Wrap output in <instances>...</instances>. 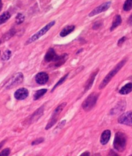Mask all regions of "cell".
Listing matches in <instances>:
<instances>
[{
    "mask_svg": "<svg viewBox=\"0 0 132 156\" xmlns=\"http://www.w3.org/2000/svg\"><path fill=\"white\" fill-rule=\"evenodd\" d=\"M126 142H127V138L125 134L122 132H118L115 134L113 147L117 151L122 152L126 148Z\"/></svg>",
    "mask_w": 132,
    "mask_h": 156,
    "instance_id": "1",
    "label": "cell"
},
{
    "mask_svg": "<svg viewBox=\"0 0 132 156\" xmlns=\"http://www.w3.org/2000/svg\"><path fill=\"white\" fill-rule=\"evenodd\" d=\"M126 62V60H123L122 61H120L117 65L115 66L114 68L111 71L107 76H106L104 80L101 83V84L99 85V89H103V88H104L106 86H107V85H108L110 80L112 79V78L117 74L119 72V71L124 66Z\"/></svg>",
    "mask_w": 132,
    "mask_h": 156,
    "instance_id": "2",
    "label": "cell"
},
{
    "mask_svg": "<svg viewBox=\"0 0 132 156\" xmlns=\"http://www.w3.org/2000/svg\"><path fill=\"white\" fill-rule=\"evenodd\" d=\"M99 97V94L96 93H92L90 95L84 100L82 104L83 109L85 111H90L93 107L96 106L97 99Z\"/></svg>",
    "mask_w": 132,
    "mask_h": 156,
    "instance_id": "3",
    "label": "cell"
},
{
    "mask_svg": "<svg viewBox=\"0 0 132 156\" xmlns=\"http://www.w3.org/2000/svg\"><path fill=\"white\" fill-rule=\"evenodd\" d=\"M55 23H56V22L54 21H51L49 24L45 25V27H44L43 28L41 29L39 32H37L36 34L33 35L30 39H29L28 41H26V44H30L34 42V41H37L38 39H39L41 37H42V36L45 35L47 32H48V31L53 27V26L55 24Z\"/></svg>",
    "mask_w": 132,
    "mask_h": 156,
    "instance_id": "4",
    "label": "cell"
},
{
    "mask_svg": "<svg viewBox=\"0 0 132 156\" xmlns=\"http://www.w3.org/2000/svg\"><path fill=\"white\" fill-rule=\"evenodd\" d=\"M66 106V103L64 102V103H61V105H59L55 109L54 111L53 112V113L52 114L51 118L50 119V120H49L48 124H47V125L46 127V130H48L50 128H51L56 123V122L57 120L58 116L59 115V114L61 112V111H63V109Z\"/></svg>",
    "mask_w": 132,
    "mask_h": 156,
    "instance_id": "5",
    "label": "cell"
},
{
    "mask_svg": "<svg viewBox=\"0 0 132 156\" xmlns=\"http://www.w3.org/2000/svg\"><path fill=\"white\" fill-rule=\"evenodd\" d=\"M23 79L24 76L22 73H18L14 75L11 79L9 80L6 86H5V87H6V89H10L15 86H18L23 82Z\"/></svg>",
    "mask_w": 132,
    "mask_h": 156,
    "instance_id": "6",
    "label": "cell"
},
{
    "mask_svg": "<svg viewBox=\"0 0 132 156\" xmlns=\"http://www.w3.org/2000/svg\"><path fill=\"white\" fill-rule=\"evenodd\" d=\"M118 122L120 124L132 126V111L125 112L118 118Z\"/></svg>",
    "mask_w": 132,
    "mask_h": 156,
    "instance_id": "7",
    "label": "cell"
},
{
    "mask_svg": "<svg viewBox=\"0 0 132 156\" xmlns=\"http://www.w3.org/2000/svg\"><path fill=\"white\" fill-rule=\"evenodd\" d=\"M110 5H111V2H106V3H103L101 5H99V7H97V8H96L94 10H93L92 11L88 14L89 17L94 16V15H97L100 13L106 11V10H107L110 8Z\"/></svg>",
    "mask_w": 132,
    "mask_h": 156,
    "instance_id": "8",
    "label": "cell"
},
{
    "mask_svg": "<svg viewBox=\"0 0 132 156\" xmlns=\"http://www.w3.org/2000/svg\"><path fill=\"white\" fill-rule=\"evenodd\" d=\"M49 79V75L45 72H40L37 74L35 77L36 82L40 85H44Z\"/></svg>",
    "mask_w": 132,
    "mask_h": 156,
    "instance_id": "9",
    "label": "cell"
},
{
    "mask_svg": "<svg viewBox=\"0 0 132 156\" xmlns=\"http://www.w3.org/2000/svg\"><path fill=\"white\" fill-rule=\"evenodd\" d=\"M29 96V91L25 88H20L14 93V97L16 100H25Z\"/></svg>",
    "mask_w": 132,
    "mask_h": 156,
    "instance_id": "10",
    "label": "cell"
},
{
    "mask_svg": "<svg viewBox=\"0 0 132 156\" xmlns=\"http://www.w3.org/2000/svg\"><path fill=\"white\" fill-rule=\"evenodd\" d=\"M68 58V55L67 54H63L61 55H57L56 59H54V66L56 67H60L64 64Z\"/></svg>",
    "mask_w": 132,
    "mask_h": 156,
    "instance_id": "11",
    "label": "cell"
},
{
    "mask_svg": "<svg viewBox=\"0 0 132 156\" xmlns=\"http://www.w3.org/2000/svg\"><path fill=\"white\" fill-rule=\"evenodd\" d=\"M44 112V107L42 106L40 108H39L38 110H37L30 117V123H32L34 122H36V121H38V119L41 117V116L43 115Z\"/></svg>",
    "mask_w": 132,
    "mask_h": 156,
    "instance_id": "12",
    "label": "cell"
},
{
    "mask_svg": "<svg viewBox=\"0 0 132 156\" xmlns=\"http://www.w3.org/2000/svg\"><path fill=\"white\" fill-rule=\"evenodd\" d=\"M126 108V102L124 101H121L119 102L116 107L111 110V114H117L121 112H123Z\"/></svg>",
    "mask_w": 132,
    "mask_h": 156,
    "instance_id": "13",
    "label": "cell"
},
{
    "mask_svg": "<svg viewBox=\"0 0 132 156\" xmlns=\"http://www.w3.org/2000/svg\"><path fill=\"white\" fill-rule=\"evenodd\" d=\"M98 71H99V70H97V71L93 72V73L90 75V78L86 83L85 87H84V92L88 91L92 87V86L93 85V83L94 82V80H95V79H96V76L97 74L98 73Z\"/></svg>",
    "mask_w": 132,
    "mask_h": 156,
    "instance_id": "14",
    "label": "cell"
},
{
    "mask_svg": "<svg viewBox=\"0 0 132 156\" xmlns=\"http://www.w3.org/2000/svg\"><path fill=\"white\" fill-rule=\"evenodd\" d=\"M57 55L56 54V52L54 50L53 48H50L48 51L46 52V54L45 56V60L46 62H51L54 61V59H56Z\"/></svg>",
    "mask_w": 132,
    "mask_h": 156,
    "instance_id": "15",
    "label": "cell"
},
{
    "mask_svg": "<svg viewBox=\"0 0 132 156\" xmlns=\"http://www.w3.org/2000/svg\"><path fill=\"white\" fill-rule=\"evenodd\" d=\"M110 136H111V132L110 130H106V131H104L101 134V143L103 145L107 144L110 139Z\"/></svg>",
    "mask_w": 132,
    "mask_h": 156,
    "instance_id": "16",
    "label": "cell"
},
{
    "mask_svg": "<svg viewBox=\"0 0 132 156\" xmlns=\"http://www.w3.org/2000/svg\"><path fill=\"white\" fill-rule=\"evenodd\" d=\"M75 29V26L74 25H68L63 28L61 32H60V35L61 37H66V35L72 33L73 30Z\"/></svg>",
    "mask_w": 132,
    "mask_h": 156,
    "instance_id": "17",
    "label": "cell"
},
{
    "mask_svg": "<svg viewBox=\"0 0 132 156\" xmlns=\"http://www.w3.org/2000/svg\"><path fill=\"white\" fill-rule=\"evenodd\" d=\"M121 23H122V19H121L120 15L118 14L116 15L113 18L112 27L110 28V31H113L114 29L117 28L118 26H119L121 24Z\"/></svg>",
    "mask_w": 132,
    "mask_h": 156,
    "instance_id": "18",
    "label": "cell"
},
{
    "mask_svg": "<svg viewBox=\"0 0 132 156\" xmlns=\"http://www.w3.org/2000/svg\"><path fill=\"white\" fill-rule=\"evenodd\" d=\"M132 91V83H128V84L124 86L119 91L120 94L121 95H127Z\"/></svg>",
    "mask_w": 132,
    "mask_h": 156,
    "instance_id": "19",
    "label": "cell"
},
{
    "mask_svg": "<svg viewBox=\"0 0 132 156\" xmlns=\"http://www.w3.org/2000/svg\"><path fill=\"white\" fill-rule=\"evenodd\" d=\"M10 14L8 12H5L2 15H0V25L7 22L10 18Z\"/></svg>",
    "mask_w": 132,
    "mask_h": 156,
    "instance_id": "20",
    "label": "cell"
},
{
    "mask_svg": "<svg viewBox=\"0 0 132 156\" xmlns=\"http://www.w3.org/2000/svg\"><path fill=\"white\" fill-rule=\"evenodd\" d=\"M46 92H47L46 89H42L37 91L34 95V100H37L39 99V98L43 96Z\"/></svg>",
    "mask_w": 132,
    "mask_h": 156,
    "instance_id": "21",
    "label": "cell"
},
{
    "mask_svg": "<svg viewBox=\"0 0 132 156\" xmlns=\"http://www.w3.org/2000/svg\"><path fill=\"white\" fill-rule=\"evenodd\" d=\"M15 34V29L12 28L11 30H10L7 33H6L3 35V40H4V41L8 40L9 39L11 38L12 36H14Z\"/></svg>",
    "mask_w": 132,
    "mask_h": 156,
    "instance_id": "22",
    "label": "cell"
},
{
    "mask_svg": "<svg viewBox=\"0 0 132 156\" xmlns=\"http://www.w3.org/2000/svg\"><path fill=\"white\" fill-rule=\"evenodd\" d=\"M132 8V0H126L123 5V10L124 11H130Z\"/></svg>",
    "mask_w": 132,
    "mask_h": 156,
    "instance_id": "23",
    "label": "cell"
},
{
    "mask_svg": "<svg viewBox=\"0 0 132 156\" xmlns=\"http://www.w3.org/2000/svg\"><path fill=\"white\" fill-rule=\"evenodd\" d=\"M68 73H67L66 75H65L64 76H63L62 78H61V79L59 80V81H58L57 82V84L54 86V87H53V89H52V91L53 92V91H54V90H55V89H56V87H57L58 86H60V85H61L62 84H63V82H64L65 80H66V79H67V77H68Z\"/></svg>",
    "mask_w": 132,
    "mask_h": 156,
    "instance_id": "24",
    "label": "cell"
},
{
    "mask_svg": "<svg viewBox=\"0 0 132 156\" xmlns=\"http://www.w3.org/2000/svg\"><path fill=\"white\" fill-rule=\"evenodd\" d=\"M11 55H12L11 51L6 50L3 53V54L2 57V59L3 60H8L10 58V57H11Z\"/></svg>",
    "mask_w": 132,
    "mask_h": 156,
    "instance_id": "25",
    "label": "cell"
},
{
    "mask_svg": "<svg viewBox=\"0 0 132 156\" xmlns=\"http://www.w3.org/2000/svg\"><path fill=\"white\" fill-rule=\"evenodd\" d=\"M25 21V16L21 13L18 14L16 18H15V21H16V23L18 24H22Z\"/></svg>",
    "mask_w": 132,
    "mask_h": 156,
    "instance_id": "26",
    "label": "cell"
},
{
    "mask_svg": "<svg viewBox=\"0 0 132 156\" xmlns=\"http://www.w3.org/2000/svg\"><path fill=\"white\" fill-rule=\"evenodd\" d=\"M10 153V149L8 148H5L2 151L0 152V156H8Z\"/></svg>",
    "mask_w": 132,
    "mask_h": 156,
    "instance_id": "27",
    "label": "cell"
},
{
    "mask_svg": "<svg viewBox=\"0 0 132 156\" xmlns=\"http://www.w3.org/2000/svg\"><path fill=\"white\" fill-rule=\"evenodd\" d=\"M44 141V139L43 138H38L36 139L35 141H34L32 143V145H38L39 143H41L42 142Z\"/></svg>",
    "mask_w": 132,
    "mask_h": 156,
    "instance_id": "28",
    "label": "cell"
},
{
    "mask_svg": "<svg viewBox=\"0 0 132 156\" xmlns=\"http://www.w3.org/2000/svg\"><path fill=\"white\" fill-rule=\"evenodd\" d=\"M126 40V37H123L122 38H120V39L118 41L117 45H118L119 46H120L121 45H122V44L125 42Z\"/></svg>",
    "mask_w": 132,
    "mask_h": 156,
    "instance_id": "29",
    "label": "cell"
},
{
    "mask_svg": "<svg viewBox=\"0 0 132 156\" xmlns=\"http://www.w3.org/2000/svg\"><path fill=\"white\" fill-rule=\"evenodd\" d=\"M107 156H119V155L117 153L115 152L113 150H110Z\"/></svg>",
    "mask_w": 132,
    "mask_h": 156,
    "instance_id": "30",
    "label": "cell"
},
{
    "mask_svg": "<svg viewBox=\"0 0 132 156\" xmlns=\"http://www.w3.org/2000/svg\"><path fill=\"white\" fill-rule=\"evenodd\" d=\"M79 156H90V153L88 152H84Z\"/></svg>",
    "mask_w": 132,
    "mask_h": 156,
    "instance_id": "31",
    "label": "cell"
},
{
    "mask_svg": "<svg viewBox=\"0 0 132 156\" xmlns=\"http://www.w3.org/2000/svg\"><path fill=\"white\" fill-rule=\"evenodd\" d=\"M2 7H3V3H2V0H0V11H1V10H2Z\"/></svg>",
    "mask_w": 132,
    "mask_h": 156,
    "instance_id": "32",
    "label": "cell"
},
{
    "mask_svg": "<svg viewBox=\"0 0 132 156\" xmlns=\"http://www.w3.org/2000/svg\"><path fill=\"white\" fill-rule=\"evenodd\" d=\"M129 23L131 24V25H132V15H131V16L130 18V19H129Z\"/></svg>",
    "mask_w": 132,
    "mask_h": 156,
    "instance_id": "33",
    "label": "cell"
},
{
    "mask_svg": "<svg viewBox=\"0 0 132 156\" xmlns=\"http://www.w3.org/2000/svg\"><path fill=\"white\" fill-rule=\"evenodd\" d=\"M5 143V141H3L2 143H0V148H2V147L3 146V145Z\"/></svg>",
    "mask_w": 132,
    "mask_h": 156,
    "instance_id": "34",
    "label": "cell"
},
{
    "mask_svg": "<svg viewBox=\"0 0 132 156\" xmlns=\"http://www.w3.org/2000/svg\"><path fill=\"white\" fill-rule=\"evenodd\" d=\"M93 156H101V155H100L99 154H96Z\"/></svg>",
    "mask_w": 132,
    "mask_h": 156,
    "instance_id": "35",
    "label": "cell"
},
{
    "mask_svg": "<svg viewBox=\"0 0 132 156\" xmlns=\"http://www.w3.org/2000/svg\"><path fill=\"white\" fill-rule=\"evenodd\" d=\"M129 156H132V154H131V155H129Z\"/></svg>",
    "mask_w": 132,
    "mask_h": 156,
    "instance_id": "36",
    "label": "cell"
},
{
    "mask_svg": "<svg viewBox=\"0 0 132 156\" xmlns=\"http://www.w3.org/2000/svg\"><path fill=\"white\" fill-rule=\"evenodd\" d=\"M0 44H1V41H0Z\"/></svg>",
    "mask_w": 132,
    "mask_h": 156,
    "instance_id": "37",
    "label": "cell"
},
{
    "mask_svg": "<svg viewBox=\"0 0 132 156\" xmlns=\"http://www.w3.org/2000/svg\"><path fill=\"white\" fill-rule=\"evenodd\" d=\"M0 54H1V51H0Z\"/></svg>",
    "mask_w": 132,
    "mask_h": 156,
    "instance_id": "38",
    "label": "cell"
}]
</instances>
